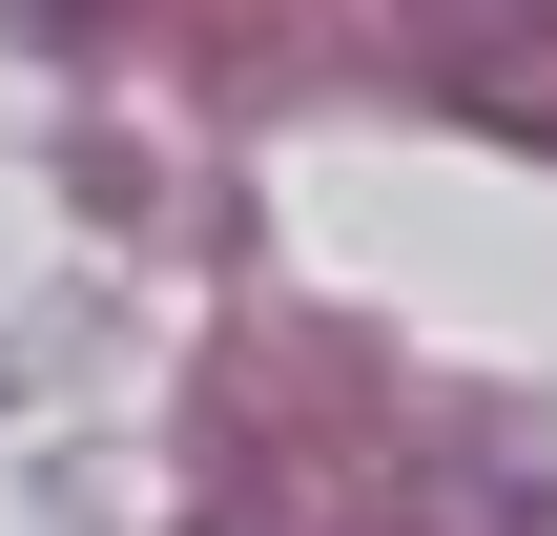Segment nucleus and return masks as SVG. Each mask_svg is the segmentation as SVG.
I'll use <instances>...</instances> for the list:
<instances>
[{
    "label": "nucleus",
    "instance_id": "f257e3e1",
    "mask_svg": "<svg viewBox=\"0 0 557 536\" xmlns=\"http://www.w3.org/2000/svg\"><path fill=\"white\" fill-rule=\"evenodd\" d=\"M393 21H413L434 62H475V83H496V62H557V0H393Z\"/></svg>",
    "mask_w": 557,
    "mask_h": 536
}]
</instances>
